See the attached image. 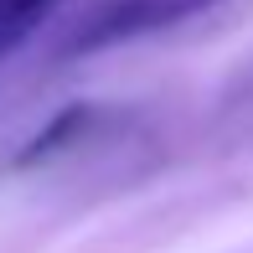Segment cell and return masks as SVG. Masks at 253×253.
<instances>
[{
    "instance_id": "1",
    "label": "cell",
    "mask_w": 253,
    "mask_h": 253,
    "mask_svg": "<svg viewBox=\"0 0 253 253\" xmlns=\"http://www.w3.org/2000/svg\"><path fill=\"white\" fill-rule=\"evenodd\" d=\"M217 0H98L83 16L73 21L62 42H57V57H93L109 47H124V42L155 37V31H170L181 21L212 10Z\"/></svg>"
},
{
    "instance_id": "2",
    "label": "cell",
    "mask_w": 253,
    "mask_h": 253,
    "mask_svg": "<svg viewBox=\"0 0 253 253\" xmlns=\"http://www.w3.org/2000/svg\"><path fill=\"white\" fill-rule=\"evenodd\" d=\"M67 0H0V57H10L42 21H52Z\"/></svg>"
}]
</instances>
